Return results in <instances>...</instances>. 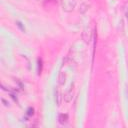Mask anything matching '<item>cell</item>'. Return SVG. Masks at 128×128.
Masks as SVG:
<instances>
[{
    "label": "cell",
    "mask_w": 128,
    "mask_h": 128,
    "mask_svg": "<svg viewBox=\"0 0 128 128\" xmlns=\"http://www.w3.org/2000/svg\"><path fill=\"white\" fill-rule=\"evenodd\" d=\"M61 7L65 12H72L76 6L75 0H61Z\"/></svg>",
    "instance_id": "cell-1"
},
{
    "label": "cell",
    "mask_w": 128,
    "mask_h": 128,
    "mask_svg": "<svg viewBox=\"0 0 128 128\" xmlns=\"http://www.w3.org/2000/svg\"><path fill=\"white\" fill-rule=\"evenodd\" d=\"M82 39L84 40L85 43H89L90 39H91V32H90V29L87 27L84 29L83 33H82Z\"/></svg>",
    "instance_id": "cell-2"
},
{
    "label": "cell",
    "mask_w": 128,
    "mask_h": 128,
    "mask_svg": "<svg viewBox=\"0 0 128 128\" xmlns=\"http://www.w3.org/2000/svg\"><path fill=\"white\" fill-rule=\"evenodd\" d=\"M68 120H69V117H68V115L66 113L65 114L62 113V114H60L58 116V121H59V123L61 125H66L68 123Z\"/></svg>",
    "instance_id": "cell-3"
},
{
    "label": "cell",
    "mask_w": 128,
    "mask_h": 128,
    "mask_svg": "<svg viewBox=\"0 0 128 128\" xmlns=\"http://www.w3.org/2000/svg\"><path fill=\"white\" fill-rule=\"evenodd\" d=\"M72 97H73V92H72V88H70L65 94H64V100L66 102H70L72 100Z\"/></svg>",
    "instance_id": "cell-4"
},
{
    "label": "cell",
    "mask_w": 128,
    "mask_h": 128,
    "mask_svg": "<svg viewBox=\"0 0 128 128\" xmlns=\"http://www.w3.org/2000/svg\"><path fill=\"white\" fill-rule=\"evenodd\" d=\"M65 80H66V76L63 72H60L59 75H58V83L59 85H63L65 83Z\"/></svg>",
    "instance_id": "cell-5"
},
{
    "label": "cell",
    "mask_w": 128,
    "mask_h": 128,
    "mask_svg": "<svg viewBox=\"0 0 128 128\" xmlns=\"http://www.w3.org/2000/svg\"><path fill=\"white\" fill-rule=\"evenodd\" d=\"M88 9H89V4H87L86 2H83V3L80 5L79 12H80V13H85V12H86Z\"/></svg>",
    "instance_id": "cell-6"
},
{
    "label": "cell",
    "mask_w": 128,
    "mask_h": 128,
    "mask_svg": "<svg viewBox=\"0 0 128 128\" xmlns=\"http://www.w3.org/2000/svg\"><path fill=\"white\" fill-rule=\"evenodd\" d=\"M55 100H56L57 105H60V103H61V96H60V93H59L58 89L55 90Z\"/></svg>",
    "instance_id": "cell-7"
},
{
    "label": "cell",
    "mask_w": 128,
    "mask_h": 128,
    "mask_svg": "<svg viewBox=\"0 0 128 128\" xmlns=\"http://www.w3.org/2000/svg\"><path fill=\"white\" fill-rule=\"evenodd\" d=\"M38 71H39V74L42 71V60L41 59H38Z\"/></svg>",
    "instance_id": "cell-8"
},
{
    "label": "cell",
    "mask_w": 128,
    "mask_h": 128,
    "mask_svg": "<svg viewBox=\"0 0 128 128\" xmlns=\"http://www.w3.org/2000/svg\"><path fill=\"white\" fill-rule=\"evenodd\" d=\"M33 108H29L28 109V115H33Z\"/></svg>",
    "instance_id": "cell-9"
},
{
    "label": "cell",
    "mask_w": 128,
    "mask_h": 128,
    "mask_svg": "<svg viewBox=\"0 0 128 128\" xmlns=\"http://www.w3.org/2000/svg\"><path fill=\"white\" fill-rule=\"evenodd\" d=\"M2 102L4 103V105H5V106H8V104H9L8 102H6V101H5V99H2Z\"/></svg>",
    "instance_id": "cell-10"
},
{
    "label": "cell",
    "mask_w": 128,
    "mask_h": 128,
    "mask_svg": "<svg viewBox=\"0 0 128 128\" xmlns=\"http://www.w3.org/2000/svg\"><path fill=\"white\" fill-rule=\"evenodd\" d=\"M126 17H127V19H128V9L126 10Z\"/></svg>",
    "instance_id": "cell-11"
},
{
    "label": "cell",
    "mask_w": 128,
    "mask_h": 128,
    "mask_svg": "<svg viewBox=\"0 0 128 128\" xmlns=\"http://www.w3.org/2000/svg\"><path fill=\"white\" fill-rule=\"evenodd\" d=\"M36 1H39V0H36Z\"/></svg>",
    "instance_id": "cell-12"
}]
</instances>
